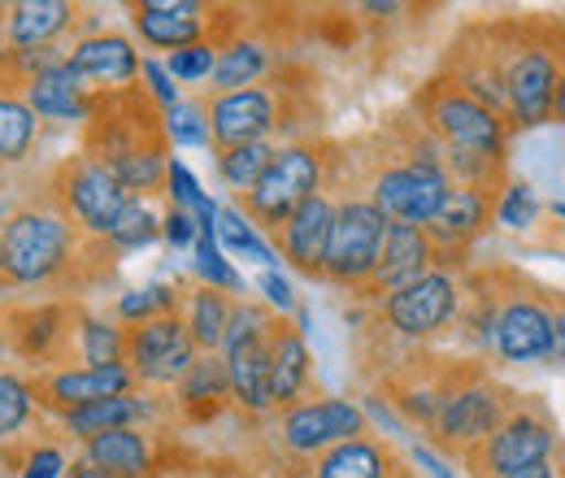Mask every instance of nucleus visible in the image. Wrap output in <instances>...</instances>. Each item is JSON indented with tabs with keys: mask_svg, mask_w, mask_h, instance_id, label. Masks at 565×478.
I'll return each instance as SVG.
<instances>
[{
	"mask_svg": "<svg viewBox=\"0 0 565 478\" xmlns=\"http://www.w3.org/2000/svg\"><path fill=\"white\" fill-rule=\"evenodd\" d=\"M174 478H205L201 470H174Z\"/></svg>",
	"mask_w": 565,
	"mask_h": 478,
	"instance_id": "6e6d98bb",
	"label": "nucleus"
},
{
	"mask_svg": "<svg viewBox=\"0 0 565 478\" xmlns=\"http://www.w3.org/2000/svg\"><path fill=\"white\" fill-rule=\"evenodd\" d=\"M40 426H49V417L35 405L31 374L0 365V448H9L13 439H22V435H31Z\"/></svg>",
	"mask_w": 565,
	"mask_h": 478,
	"instance_id": "f704fd0d",
	"label": "nucleus"
},
{
	"mask_svg": "<svg viewBox=\"0 0 565 478\" xmlns=\"http://www.w3.org/2000/svg\"><path fill=\"white\" fill-rule=\"evenodd\" d=\"M166 139L170 148H210V123H205V105L196 100H179L174 109H166Z\"/></svg>",
	"mask_w": 565,
	"mask_h": 478,
	"instance_id": "79ce46f5",
	"label": "nucleus"
},
{
	"mask_svg": "<svg viewBox=\"0 0 565 478\" xmlns=\"http://www.w3.org/2000/svg\"><path fill=\"white\" fill-rule=\"evenodd\" d=\"M279 152L275 139H262V144H235V148H217L213 152V174L217 183L231 192V196H244L270 166V157Z\"/></svg>",
	"mask_w": 565,
	"mask_h": 478,
	"instance_id": "c9c22d12",
	"label": "nucleus"
},
{
	"mask_svg": "<svg viewBox=\"0 0 565 478\" xmlns=\"http://www.w3.org/2000/svg\"><path fill=\"white\" fill-rule=\"evenodd\" d=\"M196 357L201 352H196L179 314L152 318L140 327H122V365L131 370L136 387L148 396H170Z\"/></svg>",
	"mask_w": 565,
	"mask_h": 478,
	"instance_id": "f3484780",
	"label": "nucleus"
},
{
	"mask_svg": "<svg viewBox=\"0 0 565 478\" xmlns=\"http://www.w3.org/2000/svg\"><path fill=\"white\" fill-rule=\"evenodd\" d=\"M31 392H35L40 413L49 422H57L66 413L83 410V405H96V401L136 392V379H131V370L122 361L118 365H62V370L31 374Z\"/></svg>",
	"mask_w": 565,
	"mask_h": 478,
	"instance_id": "412c9836",
	"label": "nucleus"
},
{
	"mask_svg": "<svg viewBox=\"0 0 565 478\" xmlns=\"http://www.w3.org/2000/svg\"><path fill=\"white\" fill-rule=\"evenodd\" d=\"M192 278L196 283H205V287H217V291H226V296H248V283H244V274L235 270V262H226L222 257V248H217V240H196L192 244Z\"/></svg>",
	"mask_w": 565,
	"mask_h": 478,
	"instance_id": "ea45409f",
	"label": "nucleus"
},
{
	"mask_svg": "<svg viewBox=\"0 0 565 478\" xmlns=\"http://www.w3.org/2000/svg\"><path fill=\"white\" fill-rule=\"evenodd\" d=\"M66 478H105V475H100V470H92L83 457H74V466H71V475Z\"/></svg>",
	"mask_w": 565,
	"mask_h": 478,
	"instance_id": "3c124183",
	"label": "nucleus"
},
{
	"mask_svg": "<svg viewBox=\"0 0 565 478\" xmlns=\"http://www.w3.org/2000/svg\"><path fill=\"white\" fill-rule=\"evenodd\" d=\"M179 300H183V283H148V287L118 296L109 305V318L118 327H140V322H152V318L179 314Z\"/></svg>",
	"mask_w": 565,
	"mask_h": 478,
	"instance_id": "e433bc0d",
	"label": "nucleus"
},
{
	"mask_svg": "<svg viewBox=\"0 0 565 478\" xmlns=\"http://www.w3.org/2000/svg\"><path fill=\"white\" fill-rule=\"evenodd\" d=\"M562 439L565 435L557 426L553 405L535 392H522L518 410L509 413L483 444H475L461 457V470L470 478H513L531 470V466H540L544 457H553Z\"/></svg>",
	"mask_w": 565,
	"mask_h": 478,
	"instance_id": "f8f14e48",
	"label": "nucleus"
},
{
	"mask_svg": "<svg viewBox=\"0 0 565 478\" xmlns=\"http://www.w3.org/2000/svg\"><path fill=\"white\" fill-rule=\"evenodd\" d=\"M439 270L435 266V248L426 240L423 226H409V222H387V235L379 244V257H374V270L365 278V287L356 291V305H379L387 296H396L401 287L418 283L423 274Z\"/></svg>",
	"mask_w": 565,
	"mask_h": 478,
	"instance_id": "4be33fe9",
	"label": "nucleus"
},
{
	"mask_svg": "<svg viewBox=\"0 0 565 478\" xmlns=\"http://www.w3.org/2000/svg\"><path fill=\"white\" fill-rule=\"evenodd\" d=\"M483 274L492 287L488 357L500 365H548L565 309V291L513 270V266H492Z\"/></svg>",
	"mask_w": 565,
	"mask_h": 478,
	"instance_id": "39448f33",
	"label": "nucleus"
},
{
	"mask_svg": "<svg viewBox=\"0 0 565 478\" xmlns=\"http://www.w3.org/2000/svg\"><path fill=\"white\" fill-rule=\"evenodd\" d=\"M383 235H387L383 209L374 201H365L361 192H340L335 196V217H331V235H327V253H322V283L356 296L365 287L370 270H374Z\"/></svg>",
	"mask_w": 565,
	"mask_h": 478,
	"instance_id": "dca6fc26",
	"label": "nucleus"
},
{
	"mask_svg": "<svg viewBox=\"0 0 565 478\" xmlns=\"http://www.w3.org/2000/svg\"><path fill=\"white\" fill-rule=\"evenodd\" d=\"M466 300V274L457 270H430L418 283L401 287L396 296L370 305L365 331L379 336V352L392 348H430L439 340H452L457 318Z\"/></svg>",
	"mask_w": 565,
	"mask_h": 478,
	"instance_id": "423d86ee",
	"label": "nucleus"
},
{
	"mask_svg": "<svg viewBox=\"0 0 565 478\" xmlns=\"http://www.w3.org/2000/svg\"><path fill=\"white\" fill-rule=\"evenodd\" d=\"M270 396H275V413L322 396L318 392V370H313L309 340L282 314L275 318V331H270Z\"/></svg>",
	"mask_w": 565,
	"mask_h": 478,
	"instance_id": "bb28decb",
	"label": "nucleus"
},
{
	"mask_svg": "<svg viewBox=\"0 0 565 478\" xmlns=\"http://www.w3.org/2000/svg\"><path fill=\"white\" fill-rule=\"evenodd\" d=\"M118 253L105 240H87L53 205L44 179L35 174L0 222V287L31 291L44 300H87L118 270Z\"/></svg>",
	"mask_w": 565,
	"mask_h": 478,
	"instance_id": "f257e3e1",
	"label": "nucleus"
},
{
	"mask_svg": "<svg viewBox=\"0 0 565 478\" xmlns=\"http://www.w3.org/2000/svg\"><path fill=\"white\" fill-rule=\"evenodd\" d=\"M157 240H161V213H152V205L140 201V196L127 201V209H122L118 222H114V231L105 235V244H109L118 257L143 253V248H152Z\"/></svg>",
	"mask_w": 565,
	"mask_h": 478,
	"instance_id": "4c0bfd02",
	"label": "nucleus"
},
{
	"mask_svg": "<svg viewBox=\"0 0 565 478\" xmlns=\"http://www.w3.org/2000/svg\"><path fill=\"white\" fill-rule=\"evenodd\" d=\"M105 26L92 9L71 0H13L4 4V44L9 53H31V49H66L83 31Z\"/></svg>",
	"mask_w": 565,
	"mask_h": 478,
	"instance_id": "aec40b11",
	"label": "nucleus"
},
{
	"mask_svg": "<svg viewBox=\"0 0 565 478\" xmlns=\"http://www.w3.org/2000/svg\"><path fill=\"white\" fill-rule=\"evenodd\" d=\"M9 205H13V192H9V174H0V222H4Z\"/></svg>",
	"mask_w": 565,
	"mask_h": 478,
	"instance_id": "603ef678",
	"label": "nucleus"
},
{
	"mask_svg": "<svg viewBox=\"0 0 565 478\" xmlns=\"http://www.w3.org/2000/svg\"><path fill=\"white\" fill-rule=\"evenodd\" d=\"M488 40H492L500 87H504V123L513 131L544 127L553 114V87L565 57V22L492 18Z\"/></svg>",
	"mask_w": 565,
	"mask_h": 478,
	"instance_id": "7ed1b4c3",
	"label": "nucleus"
},
{
	"mask_svg": "<svg viewBox=\"0 0 565 478\" xmlns=\"http://www.w3.org/2000/svg\"><path fill=\"white\" fill-rule=\"evenodd\" d=\"M161 66H166V74H170L174 83H210L213 66H217V49H213V44H192V49L170 53Z\"/></svg>",
	"mask_w": 565,
	"mask_h": 478,
	"instance_id": "37998d69",
	"label": "nucleus"
},
{
	"mask_svg": "<svg viewBox=\"0 0 565 478\" xmlns=\"http://www.w3.org/2000/svg\"><path fill=\"white\" fill-rule=\"evenodd\" d=\"M127 18H131V31L140 35L143 49L170 57L192 44L222 49L248 22V9L205 4V0H136V4H127Z\"/></svg>",
	"mask_w": 565,
	"mask_h": 478,
	"instance_id": "4468645a",
	"label": "nucleus"
},
{
	"mask_svg": "<svg viewBox=\"0 0 565 478\" xmlns=\"http://www.w3.org/2000/svg\"><path fill=\"white\" fill-rule=\"evenodd\" d=\"M401 466H405V453L392 439L365 431L349 444H335V448H327V453H318V457H309V461H300L275 478H392Z\"/></svg>",
	"mask_w": 565,
	"mask_h": 478,
	"instance_id": "a878e982",
	"label": "nucleus"
},
{
	"mask_svg": "<svg viewBox=\"0 0 565 478\" xmlns=\"http://www.w3.org/2000/svg\"><path fill=\"white\" fill-rule=\"evenodd\" d=\"M217 240L226 244V253L244 257V262H262V266H275V248L266 244V235L239 213L235 205H222L217 209Z\"/></svg>",
	"mask_w": 565,
	"mask_h": 478,
	"instance_id": "58836bf2",
	"label": "nucleus"
},
{
	"mask_svg": "<svg viewBox=\"0 0 565 478\" xmlns=\"http://www.w3.org/2000/svg\"><path fill=\"white\" fill-rule=\"evenodd\" d=\"M140 87L157 100V109H174L179 100H183V87L166 74V66L157 62V57H143V66H140Z\"/></svg>",
	"mask_w": 565,
	"mask_h": 478,
	"instance_id": "a18cd8bd",
	"label": "nucleus"
},
{
	"mask_svg": "<svg viewBox=\"0 0 565 478\" xmlns=\"http://www.w3.org/2000/svg\"><path fill=\"white\" fill-rule=\"evenodd\" d=\"M170 209H183V213H192V205L205 196V188H201V179L179 161V157H170V166H166V192H161Z\"/></svg>",
	"mask_w": 565,
	"mask_h": 478,
	"instance_id": "c03bdc74",
	"label": "nucleus"
},
{
	"mask_svg": "<svg viewBox=\"0 0 565 478\" xmlns=\"http://www.w3.org/2000/svg\"><path fill=\"white\" fill-rule=\"evenodd\" d=\"M409 114L423 123L430 136L439 139L444 157L448 152H479V157H509L513 127L479 105L470 92H461L448 74H430L423 87L409 96Z\"/></svg>",
	"mask_w": 565,
	"mask_h": 478,
	"instance_id": "9d476101",
	"label": "nucleus"
},
{
	"mask_svg": "<svg viewBox=\"0 0 565 478\" xmlns=\"http://www.w3.org/2000/svg\"><path fill=\"white\" fill-rule=\"evenodd\" d=\"M495 217V196L492 192H479V188H466V183H452L439 213L426 222V240L435 248V266L439 270H470V253L475 244L483 240V231L492 226Z\"/></svg>",
	"mask_w": 565,
	"mask_h": 478,
	"instance_id": "a211bd4d",
	"label": "nucleus"
},
{
	"mask_svg": "<svg viewBox=\"0 0 565 478\" xmlns=\"http://www.w3.org/2000/svg\"><path fill=\"white\" fill-rule=\"evenodd\" d=\"M22 100H26V109L44 123V127H71V123H87V105H92V96L83 92V83L74 78V70L66 66V57L62 62H53V66L35 70L22 87Z\"/></svg>",
	"mask_w": 565,
	"mask_h": 478,
	"instance_id": "c756f323",
	"label": "nucleus"
},
{
	"mask_svg": "<svg viewBox=\"0 0 565 478\" xmlns=\"http://www.w3.org/2000/svg\"><path fill=\"white\" fill-rule=\"evenodd\" d=\"M540 213H544V201H540V192L526 183V179H509L504 188H500V196H495V226H504V231H531L535 222H540Z\"/></svg>",
	"mask_w": 565,
	"mask_h": 478,
	"instance_id": "a19ab883",
	"label": "nucleus"
},
{
	"mask_svg": "<svg viewBox=\"0 0 565 478\" xmlns=\"http://www.w3.org/2000/svg\"><path fill=\"white\" fill-rule=\"evenodd\" d=\"M275 309L266 300L239 296L222 336V365L231 383V410L244 422H270L275 396H270V331H275Z\"/></svg>",
	"mask_w": 565,
	"mask_h": 478,
	"instance_id": "1a4fd4ad",
	"label": "nucleus"
},
{
	"mask_svg": "<svg viewBox=\"0 0 565 478\" xmlns=\"http://www.w3.org/2000/svg\"><path fill=\"white\" fill-rule=\"evenodd\" d=\"M335 152H340V139H327V136L287 139V144H279V152L270 157L266 174L244 196H235L231 205L239 209L262 235H275L291 209L305 205L318 192H327Z\"/></svg>",
	"mask_w": 565,
	"mask_h": 478,
	"instance_id": "6e6552de",
	"label": "nucleus"
},
{
	"mask_svg": "<svg viewBox=\"0 0 565 478\" xmlns=\"http://www.w3.org/2000/svg\"><path fill=\"white\" fill-rule=\"evenodd\" d=\"M78 457L71 439L57 426H40L9 448H0V470L9 478H66Z\"/></svg>",
	"mask_w": 565,
	"mask_h": 478,
	"instance_id": "7c9ffc66",
	"label": "nucleus"
},
{
	"mask_svg": "<svg viewBox=\"0 0 565 478\" xmlns=\"http://www.w3.org/2000/svg\"><path fill=\"white\" fill-rule=\"evenodd\" d=\"M74 314H78V300L4 296L0 300V343L26 374L62 370V365H71Z\"/></svg>",
	"mask_w": 565,
	"mask_h": 478,
	"instance_id": "ddd939ff",
	"label": "nucleus"
},
{
	"mask_svg": "<svg viewBox=\"0 0 565 478\" xmlns=\"http://www.w3.org/2000/svg\"><path fill=\"white\" fill-rule=\"evenodd\" d=\"M0 352H4V343H0Z\"/></svg>",
	"mask_w": 565,
	"mask_h": 478,
	"instance_id": "bf43d9fd",
	"label": "nucleus"
},
{
	"mask_svg": "<svg viewBox=\"0 0 565 478\" xmlns=\"http://www.w3.org/2000/svg\"><path fill=\"white\" fill-rule=\"evenodd\" d=\"M161 478H174V466H170V470H166V475H161Z\"/></svg>",
	"mask_w": 565,
	"mask_h": 478,
	"instance_id": "13d9d810",
	"label": "nucleus"
},
{
	"mask_svg": "<svg viewBox=\"0 0 565 478\" xmlns=\"http://www.w3.org/2000/svg\"><path fill=\"white\" fill-rule=\"evenodd\" d=\"M166 405L174 410V422L183 426H210L231 410V383H226V365L217 352H201L192 361V370L183 374V383L166 396Z\"/></svg>",
	"mask_w": 565,
	"mask_h": 478,
	"instance_id": "c85d7f7f",
	"label": "nucleus"
},
{
	"mask_svg": "<svg viewBox=\"0 0 565 478\" xmlns=\"http://www.w3.org/2000/svg\"><path fill=\"white\" fill-rule=\"evenodd\" d=\"M122 361V327L78 300L74 314V340H71V365H118Z\"/></svg>",
	"mask_w": 565,
	"mask_h": 478,
	"instance_id": "72a5a7b5",
	"label": "nucleus"
},
{
	"mask_svg": "<svg viewBox=\"0 0 565 478\" xmlns=\"http://www.w3.org/2000/svg\"><path fill=\"white\" fill-rule=\"evenodd\" d=\"M161 240L170 244V248H192L201 235H196V222H192V213H183V209H170L161 213Z\"/></svg>",
	"mask_w": 565,
	"mask_h": 478,
	"instance_id": "49530a36",
	"label": "nucleus"
},
{
	"mask_svg": "<svg viewBox=\"0 0 565 478\" xmlns=\"http://www.w3.org/2000/svg\"><path fill=\"white\" fill-rule=\"evenodd\" d=\"M548 123H562L565 127V57H562V70H557V87H553V114H548Z\"/></svg>",
	"mask_w": 565,
	"mask_h": 478,
	"instance_id": "8fccbe9b",
	"label": "nucleus"
},
{
	"mask_svg": "<svg viewBox=\"0 0 565 478\" xmlns=\"http://www.w3.org/2000/svg\"><path fill=\"white\" fill-rule=\"evenodd\" d=\"M78 131V152L100 161L127 188V196L152 201L166 192V166L174 157L166 139V109H157L140 83L92 96L87 123Z\"/></svg>",
	"mask_w": 565,
	"mask_h": 478,
	"instance_id": "f03ea898",
	"label": "nucleus"
},
{
	"mask_svg": "<svg viewBox=\"0 0 565 478\" xmlns=\"http://www.w3.org/2000/svg\"><path fill=\"white\" fill-rule=\"evenodd\" d=\"M66 66L74 70V78L83 83L87 96H100V92H122V87L140 83L143 53L127 31L96 26V31H83L78 40H71Z\"/></svg>",
	"mask_w": 565,
	"mask_h": 478,
	"instance_id": "6ab92c4d",
	"label": "nucleus"
},
{
	"mask_svg": "<svg viewBox=\"0 0 565 478\" xmlns=\"http://www.w3.org/2000/svg\"><path fill=\"white\" fill-rule=\"evenodd\" d=\"M78 457L100 470L105 478H161L170 470V439H161L152 426H127V431H105L83 444H74Z\"/></svg>",
	"mask_w": 565,
	"mask_h": 478,
	"instance_id": "5701e85b",
	"label": "nucleus"
},
{
	"mask_svg": "<svg viewBox=\"0 0 565 478\" xmlns=\"http://www.w3.org/2000/svg\"><path fill=\"white\" fill-rule=\"evenodd\" d=\"M9 62V44H4V4H0V70Z\"/></svg>",
	"mask_w": 565,
	"mask_h": 478,
	"instance_id": "864d4df0",
	"label": "nucleus"
},
{
	"mask_svg": "<svg viewBox=\"0 0 565 478\" xmlns=\"http://www.w3.org/2000/svg\"><path fill=\"white\" fill-rule=\"evenodd\" d=\"M166 422V396H148V392H122V396H109V401H96V405H83V410L57 417L53 426L71 439L83 444L92 435H105V431H127V426H161Z\"/></svg>",
	"mask_w": 565,
	"mask_h": 478,
	"instance_id": "cd10ccee",
	"label": "nucleus"
},
{
	"mask_svg": "<svg viewBox=\"0 0 565 478\" xmlns=\"http://www.w3.org/2000/svg\"><path fill=\"white\" fill-rule=\"evenodd\" d=\"M553 213H557V217H565V205H553Z\"/></svg>",
	"mask_w": 565,
	"mask_h": 478,
	"instance_id": "4d7b16f0",
	"label": "nucleus"
},
{
	"mask_svg": "<svg viewBox=\"0 0 565 478\" xmlns=\"http://www.w3.org/2000/svg\"><path fill=\"white\" fill-rule=\"evenodd\" d=\"M513 478H565V439L557 444L553 457H544L540 466H531V470H522V475H513Z\"/></svg>",
	"mask_w": 565,
	"mask_h": 478,
	"instance_id": "09e8293b",
	"label": "nucleus"
},
{
	"mask_svg": "<svg viewBox=\"0 0 565 478\" xmlns=\"http://www.w3.org/2000/svg\"><path fill=\"white\" fill-rule=\"evenodd\" d=\"M392 478H423V475H418V470H414V466L405 461V466H401V470H396V475H392Z\"/></svg>",
	"mask_w": 565,
	"mask_h": 478,
	"instance_id": "5fc2aeb1",
	"label": "nucleus"
},
{
	"mask_svg": "<svg viewBox=\"0 0 565 478\" xmlns=\"http://www.w3.org/2000/svg\"><path fill=\"white\" fill-rule=\"evenodd\" d=\"M331 217H335V196L318 192L305 205H296L275 235H266V244L275 248V257L287 262L296 274L322 283V253H327V235H331Z\"/></svg>",
	"mask_w": 565,
	"mask_h": 478,
	"instance_id": "393cba45",
	"label": "nucleus"
},
{
	"mask_svg": "<svg viewBox=\"0 0 565 478\" xmlns=\"http://www.w3.org/2000/svg\"><path fill=\"white\" fill-rule=\"evenodd\" d=\"M44 188L53 196V205L71 217L74 226L87 235V240H105L118 222V213L127 209V188L92 157L71 152V157H57L44 174Z\"/></svg>",
	"mask_w": 565,
	"mask_h": 478,
	"instance_id": "2eb2a0df",
	"label": "nucleus"
},
{
	"mask_svg": "<svg viewBox=\"0 0 565 478\" xmlns=\"http://www.w3.org/2000/svg\"><path fill=\"white\" fill-rule=\"evenodd\" d=\"M205 123H210V152L235 144H262V139H309L313 118V83L296 66H282L257 87L239 92H205Z\"/></svg>",
	"mask_w": 565,
	"mask_h": 478,
	"instance_id": "20e7f679",
	"label": "nucleus"
},
{
	"mask_svg": "<svg viewBox=\"0 0 565 478\" xmlns=\"http://www.w3.org/2000/svg\"><path fill=\"white\" fill-rule=\"evenodd\" d=\"M231 309H235V296L205 287V283H183V300H179V318L188 327V336L196 343V352H217L222 336H226V322H231Z\"/></svg>",
	"mask_w": 565,
	"mask_h": 478,
	"instance_id": "473e14b6",
	"label": "nucleus"
},
{
	"mask_svg": "<svg viewBox=\"0 0 565 478\" xmlns=\"http://www.w3.org/2000/svg\"><path fill=\"white\" fill-rule=\"evenodd\" d=\"M257 287L266 291V305H270L275 314H282V318L296 314V291H291V283H287L279 270H266L262 278H257Z\"/></svg>",
	"mask_w": 565,
	"mask_h": 478,
	"instance_id": "de8ad7c7",
	"label": "nucleus"
},
{
	"mask_svg": "<svg viewBox=\"0 0 565 478\" xmlns=\"http://www.w3.org/2000/svg\"><path fill=\"white\" fill-rule=\"evenodd\" d=\"M287 66L282 62V49L275 40V31L257 18H248L222 49H217V66L205 92H239V87H257L266 83L270 74H279Z\"/></svg>",
	"mask_w": 565,
	"mask_h": 478,
	"instance_id": "b1692460",
	"label": "nucleus"
},
{
	"mask_svg": "<svg viewBox=\"0 0 565 478\" xmlns=\"http://www.w3.org/2000/svg\"><path fill=\"white\" fill-rule=\"evenodd\" d=\"M370 431V417L356 401L344 396H313L300 401L291 410L275 413L270 422H262V448H266V466L282 475L335 444H349L356 435Z\"/></svg>",
	"mask_w": 565,
	"mask_h": 478,
	"instance_id": "9b49d317",
	"label": "nucleus"
},
{
	"mask_svg": "<svg viewBox=\"0 0 565 478\" xmlns=\"http://www.w3.org/2000/svg\"><path fill=\"white\" fill-rule=\"evenodd\" d=\"M518 401H522V392L513 383L495 379L479 357H470V365L457 374V383L439 401V413H435V422L426 431V448L435 457L461 466V457L475 444H483L495 426L518 410Z\"/></svg>",
	"mask_w": 565,
	"mask_h": 478,
	"instance_id": "0eeeda50",
	"label": "nucleus"
},
{
	"mask_svg": "<svg viewBox=\"0 0 565 478\" xmlns=\"http://www.w3.org/2000/svg\"><path fill=\"white\" fill-rule=\"evenodd\" d=\"M49 131H53V127H44V123L26 109L22 92L0 78V174L31 166V161L40 157Z\"/></svg>",
	"mask_w": 565,
	"mask_h": 478,
	"instance_id": "2f4dec72",
	"label": "nucleus"
}]
</instances>
